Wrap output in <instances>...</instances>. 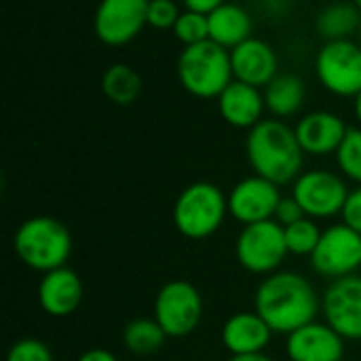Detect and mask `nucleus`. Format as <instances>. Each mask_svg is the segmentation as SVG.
Instances as JSON below:
<instances>
[{
    "label": "nucleus",
    "instance_id": "f257e3e1",
    "mask_svg": "<svg viewBox=\"0 0 361 361\" xmlns=\"http://www.w3.org/2000/svg\"><path fill=\"white\" fill-rule=\"evenodd\" d=\"M254 311L275 334L288 336L298 328L317 322L322 298L313 283L300 273L277 271L260 281L254 294Z\"/></svg>",
    "mask_w": 361,
    "mask_h": 361
},
{
    "label": "nucleus",
    "instance_id": "f03ea898",
    "mask_svg": "<svg viewBox=\"0 0 361 361\" xmlns=\"http://www.w3.org/2000/svg\"><path fill=\"white\" fill-rule=\"evenodd\" d=\"M245 154L254 173L277 186L294 184L302 173L305 150L294 127L281 118H262L252 127L245 140Z\"/></svg>",
    "mask_w": 361,
    "mask_h": 361
},
{
    "label": "nucleus",
    "instance_id": "7ed1b4c3",
    "mask_svg": "<svg viewBox=\"0 0 361 361\" xmlns=\"http://www.w3.org/2000/svg\"><path fill=\"white\" fill-rule=\"evenodd\" d=\"M13 247L27 269L44 275L68 264L72 254V235L63 222L51 216H34L17 226Z\"/></svg>",
    "mask_w": 361,
    "mask_h": 361
},
{
    "label": "nucleus",
    "instance_id": "20e7f679",
    "mask_svg": "<svg viewBox=\"0 0 361 361\" xmlns=\"http://www.w3.org/2000/svg\"><path fill=\"white\" fill-rule=\"evenodd\" d=\"M178 80L199 99H218L220 93L235 80L231 51L214 40L184 47L178 57Z\"/></svg>",
    "mask_w": 361,
    "mask_h": 361
},
{
    "label": "nucleus",
    "instance_id": "39448f33",
    "mask_svg": "<svg viewBox=\"0 0 361 361\" xmlns=\"http://www.w3.org/2000/svg\"><path fill=\"white\" fill-rule=\"evenodd\" d=\"M228 216V197L212 182L186 186L173 203V224L186 239L201 241L218 233Z\"/></svg>",
    "mask_w": 361,
    "mask_h": 361
},
{
    "label": "nucleus",
    "instance_id": "423d86ee",
    "mask_svg": "<svg viewBox=\"0 0 361 361\" xmlns=\"http://www.w3.org/2000/svg\"><path fill=\"white\" fill-rule=\"evenodd\" d=\"M288 254L283 226L275 220L243 226L235 241L237 262L252 275L277 273Z\"/></svg>",
    "mask_w": 361,
    "mask_h": 361
},
{
    "label": "nucleus",
    "instance_id": "0eeeda50",
    "mask_svg": "<svg viewBox=\"0 0 361 361\" xmlns=\"http://www.w3.org/2000/svg\"><path fill=\"white\" fill-rule=\"evenodd\" d=\"M154 319L169 338H184L192 334L203 322V296L184 281H167L154 298Z\"/></svg>",
    "mask_w": 361,
    "mask_h": 361
},
{
    "label": "nucleus",
    "instance_id": "6e6552de",
    "mask_svg": "<svg viewBox=\"0 0 361 361\" xmlns=\"http://www.w3.org/2000/svg\"><path fill=\"white\" fill-rule=\"evenodd\" d=\"M315 74L324 89L338 97L361 91V47L355 40H330L315 57Z\"/></svg>",
    "mask_w": 361,
    "mask_h": 361
},
{
    "label": "nucleus",
    "instance_id": "1a4fd4ad",
    "mask_svg": "<svg viewBox=\"0 0 361 361\" xmlns=\"http://www.w3.org/2000/svg\"><path fill=\"white\" fill-rule=\"evenodd\" d=\"M345 180L328 169L302 171L292 184V197L300 203L307 218L328 220L341 216L349 197Z\"/></svg>",
    "mask_w": 361,
    "mask_h": 361
},
{
    "label": "nucleus",
    "instance_id": "9d476101",
    "mask_svg": "<svg viewBox=\"0 0 361 361\" xmlns=\"http://www.w3.org/2000/svg\"><path fill=\"white\" fill-rule=\"evenodd\" d=\"M311 269L330 281L355 275L361 269V235L345 222L328 226L311 256Z\"/></svg>",
    "mask_w": 361,
    "mask_h": 361
},
{
    "label": "nucleus",
    "instance_id": "9b49d317",
    "mask_svg": "<svg viewBox=\"0 0 361 361\" xmlns=\"http://www.w3.org/2000/svg\"><path fill=\"white\" fill-rule=\"evenodd\" d=\"M150 0H99L93 17L95 36L108 47L131 42L148 25Z\"/></svg>",
    "mask_w": 361,
    "mask_h": 361
},
{
    "label": "nucleus",
    "instance_id": "f8f14e48",
    "mask_svg": "<svg viewBox=\"0 0 361 361\" xmlns=\"http://www.w3.org/2000/svg\"><path fill=\"white\" fill-rule=\"evenodd\" d=\"M322 315L345 341H361V277L332 281L322 296Z\"/></svg>",
    "mask_w": 361,
    "mask_h": 361
},
{
    "label": "nucleus",
    "instance_id": "ddd939ff",
    "mask_svg": "<svg viewBox=\"0 0 361 361\" xmlns=\"http://www.w3.org/2000/svg\"><path fill=\"white\" fill-rule=\"evenodd\" d=\"M226 197H228V216L241 222L243 226L273 220L277 205L281 201L279 186L256 173L237 182Z\"/></svg>",
    "mask_w": 361,
    "mask_h": 361
},
{
    "label": "nucleus",
    "instance_id": "4468645a",
    "mask_svg": "<svg viewBox=\"0 0 361 361\" xmlns=\"http://www.w3.org/2000/svg\"><path fill=\"white\" fill-rule=\"evenodd\" d=\"M286 353L290 361H343L345 338L326 322H311L288 334Z\"/></svg>",
    "mask_w": 361,
    "mask_h": 361
},
{
    "label": "nucleus",
    "instance_id": "2eb2a0df",
    "mask_svg": "<svg viewBox=\"0 0 361 361\" xmlns=\"http://www.w3.org/2000/svg\"><path fill=\"white\" fill-rule=\"evenodd\" d=\"M235 80L264 89L279 74V57L275 49L262 38H247L231 51Z\"/></svg>",
    "mask_w": 361,
    "mask_h": 361
},
{
    "label": "nucleus",
    "instance_id": "dca6fc26",
    "mask_svg": "<svg viewBox=\"0 0 361 361\" xmlns=\"http://www.w3.org/2000/svg\"><path fill=\"white\" fill-rule=\"evenodd\" d=\"M294 131L305 154L328 157V154H336L349 127L338 114L328 110H315L305 114L296 123Z\"/></svg>",
    "mask_w": 361,
    "mask_h": 361
},
{
    "label": "nucleus",
    "instance_id": "f3484780",
    "mask_svg": "<svg viewBox=\"0 0 361 361\" xmlns=\"http://www.w3.org/2000/svg\"><path fill=\"white\" fill-rule=\"evenodd\" d=\"M85 298V288L76 271L61 267L42 275L38 283V305L51 317L72 315Z\"/></svg>",
    "mask_w": 361,
    "mask_h": 361
},
{
    "label": "nucleus",
    "instance_id": "a211bd4d",
    "mask_svg": "<svg viewBox=\"0 0 361 361\" xmlns=\"http://www.w3.org/2000/svg\"><path fill=\"white\" fill-rule=\"evenodd\" d=\"M220 116L235 129H252L262 121L267 110L264 93L241 80H233L218 97Z\"/></svg>",
    "mask_w": 361,
    "mask_h": 361
},
{
    "label": "nucleus",
    "instance_id": "6ab92c4d",
    "mask_svg": "<svg viewBox=\"0 0 361 361\" xmlns=\"http://www.w3.org/2000/svg\"><path fill=\"white\" fill-rule=\"evenodd\" d=\"M273 334L275 332L256 311H243L226 319L222 328V345L226 347L231 357L264 353V349L271 345Z\"/></svg>",
    "mask_w": 361,
    "mask_h": 361
},
{
    "label": "nucleus",
    "instance_id": "aec40b11",
    "mask_svg": "<svg viewBox=\"0 0 361 361\" xmlns=\"http://www.w3.org/2000/svg\"><path fill=\"white\" fill-rule=\"evenodd\" d=\"M207 21H209V40H214L216 44L228 51L252 38L254 19L250 11L241 4L224 2L222 6H218L214 13L207 15Z\"/></svg>",
    "mask_w": 361,
    "mask_h": 361
},
{
    "label": "nucleus",
    "instance_id": "412c9836",
    "mask_svg": "<svg viewBox=\"0 0 361 361\" xmlns=\"http://www.w3.org/2000/svg\"><path fill=\"white\" fill-rule=\"evenodd\" d=\"M264 104L273 118H290L298 114L307 99V89L300 76L296 74H277L264 87Z\"/></svg>",
    "mask_w": 361,
    "mask_h": 361
},
{
    "label": "nucleus",
    "instance_id": "4be33fe9",
    "mask_svg": "<svg viewBox=\"0 0 361 361\" xmlns=\"http://www.w3.org/2000/svg\"><path fill=\"white\" fill-rule=\"evenodd\" d=\"M360 8L353 2H345V0L326 4L315 17V30L326 42H330V40H349L353 34L360 32Z\"/></svg>",
    "mask_w": 361,
    "mask_h": 361
},
{
    "label": "nucleus",
    "instance_id": "5701e85b",
    "mask_svg": "<svg viewBox=\"0 0 361 361\" xmlns=\"http://www.w3.org/2000/svg\"><path fill=\"white\" fill-rule=\"evenodd\" d=\"M102 91L112 104L129 106L142 93V76L127 63H112L102 74Z\"/></svg>",
    "mask_w": 361,
    "mask_h": 361
},
{
    "label": "nucleus",
    "instance_id": "b1692460",
    "mask_svg": "<svg viewBox=\"0 0 361 361\" xmlns=\"http://www.w3.org/2000/svg\"><path fill=\"white\" fill-rule=\"evenodd\" d=\"M169 336L157 324V319L140 317L125 326L123 330V345L133 355H150L157 353Z\"/></svg>",
    "mask_w": 361,
    "mask_h": 361
},
{
    "label": "nucleus",
    "instance_id": "393cba45",
    "mask_svg": "<svg viewBox=\"0 0 361 361\" xmlns=\"http://www.w3.org/2000/svg\"><path fill=\"white\" fill-rule=\"evenodd\" d=\"M286 233V245L292 256H313L319 239H322V228L313 218H302L290 226L283 228Z\"/></svg>",
    "mask_w": 361,
    "mask_h": 361
},
{
    "label": "nucleus",
    "instance_id": "a878e982",
    "mask_svg": "<svg viewBox=\"0 0 361 361\" xmlns=\"http://www.w3.org/2000/svg\"><path fill=\"white\" fill-rule=\"evenodd\" d=\"M336 163L345 178L361 186V127H349L341 148L336 150Z\"/></svg>",
    "mask_w": 361,
    "mask_h": 361
},
{
    "label": "nucleus",
    "instance_id": "bb28decb",
    "mask_svg": "<svg viewBox=\"0 0 361 361\" xmlns=\"http://www.w3.org/2000/svg\"><path fill=\"white\" fill-rule=\"evenodd\" d=\"M173 36L184 44V47H190V44H199L203 40H209V21H207V15L203 13H195V11H188L184 8L173 25Z\"/></svg>",
    "mask_w": 361,
    "mask_h": 361
},
{
    "label": "nucleus",
    "instance_id": "cd10ccee",
    "mask_svg": "<svg viewBox=\"0 0 361 361\" xmlns=\"http://www.w3.org/2000/svg\"><path fill=\"white\" fill-rule=\"evenodd\" d=\"M6 361H53V353L49 345L38 338H21L11 345Z\"/></svg>",
    "mask_w": 361,
    "mask_h": 361
},
{
    "label": "nucleus",
    "instance_id": "c85d7f7f",
    "mask_svg": "<svg viewBox=\"0 0 361 361\" xmlns=\"http://www.w3.org/2000/svg\"><path fill=\"white\" fill-rule=\"evenodd\" d=\"M180 8L173 0H150L148 2V25L154 30H173Z\"/></svg>",
    "mask_w": 361,
    "mask_h": 361
},
{
    "label": "nucleus",
    "instance_id": "c756f323",
    "mask_svg": "<svg viewBox=\"0 0 361 361\" xmlns=\"http://www.w3.org/2000/svg\"><path fill=\"white\" fill-rule=\"evenodd\" d=\"M302 218H307V214H305V209L300 207V203H298L292 195H290V197H281V201H279V205H277V212H275V218H273V220L286 228V226H290V224H294V222H298V220H302Z\"/></svg>",
    "mask_w": 361,
    "mask_h": 361
},
{
    "label": "nucleus",
    "instance_id": "7c9ffc66",
    "mask_svg": "<svg viewBox=\"0 0 361 361\" xmlns=\"http://www.w3.org/2000/svg\"><path fill=\"white\" fill-rule=\"evenodd\" d=\"M341 218H343V222H345L349 228H353L355 233H360L361 235V186H357L355 190L349 192Z\"/></svg>",
    "mask_w": 361,
    "mask_h": 361
},
{
    "label": "nucleus",
    "instance_id": "2f4dec72",
    "mask_svg": "<svg viewBox=\"0 0 361 361\" xmlns=\"http://www.w3.org/2000/svg\"><path fill=\"white\" fill-rule=\"evenodd\" d=\"M226 0H182L184 8L188 11H195V13H203V15H209L214 13L218 6H222Z\"/></svg>",
    "mask_w": 361,
    "mask_h": 361
},
{
    "label": "nucleus",
    "instance_id": "473e14b6",
    "mask_svg": "<svg viewBox=\"0 0 361 361\" xmlns=\"http://www.w3.org/2000/svg\"><path fill=\"white\" fill-rule=\"evenodd\" d=\"M258 2L269 15H275V17H281L292 6V0H258Z\"/></svg>",
    "mask_w": 361,
    "mask_h": 361
},
{
    "label": "nucleus",
    "instance_id": "72a5a7b5",
    "mask_svg": "<svg viewBox=\"0 0 361 361\" xmlns=\"http://www.w3.org/2000/svg\"><path fill=\"white\" fill-rule=\"evenodd\" d=\"M76 361H118L116 355L108 349H89L85 351Z\"/></svg>",
    "mask_w": 361,
    "mask_h": 361
},
{
    "label": "nucleus",
    "instance_id": "f704fd0d",
    "mask_svg": "<svg viewBox=\"0 0 361 361\" xmlns=\"http://www.w3.org/2000/svg\"><path fill=\"white\" fill-rule=\"evenodd\" d=\"M228 361H275L264 353H254V355H233Z\"/></svg>",
    "mask_w": 361,
    "mask_h": 361
},
{
    "label": "nucleus",
    "instance_id": "c9c22d12",
    "mask_svg": "<svg viewBox=\"0 0 361 361\" xmlns=\"http://www.w3.org/2000/svg\"><path fill=\"white\" fill-rule=\"evenodd\" d=\"M353 110H355V118H357V123H360L361 127V91L353 97Z\"/></svg>",
    "mask_w": 361,
    "mask_h": 361
},
{
    "label": "nucleus",
    "instance_id": "e433bc0d",
    "mask_svg": "<svg viewBox=\"0 0 361 361\" xmlns=\"http://www.w3.org/2000/svg\"><path fill=\"white\" fill-rule=\"evenodd\" d=\"M351 2H353V4H355L357 8H360V13H361V0H351Z\"/></svg>",
    "mask_w": 361,
    "mask_h": 361
},
{
    "label": "nucleus",
    "instance_id": "4c0bfd02",
    "mask_svg": "<svg viewBox=\"0 0 361 361\" xmlns=\"http://www.w3.org/2000/svg\"><path fill=\"white\" fill-rule=\"evenodd\" d=\"M357 42H360V47H361V27H360V32H357Z\"/></svg>",
    "mask_w": 361,
    "mask_h": 361
}]
</instances>
